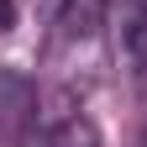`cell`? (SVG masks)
<instances>
[{
    "label": "cell",
    "mask_w": 147,
    "mask_h": 147,
    "mask_svg": "<svg viewBox=\"0 0 147 147\" xmlns=\"http://www.w3.org/2000/svg\"><path fill=\"white\" fill-rule=\"evenodd\" d=\"M116 11V32H121V53L137 74H147V0H110Z\"/></svg>",
    "instance_id": "obj_1"
},
{
    "label": "cell",
    "mask_w": 147,
    "mask_h": 147,
    "mask_svg": "<svg viewBox=\"0 0 147 147\" xmlns=\"http://www.w3.org/2000/svg\"><path fill=\"white\" fill-rule=\"evenodd\" d=\"M42 147H105V142H100V131H95L89 116L68 110V116H58V121L42 131Z\"/></svg>",
    "instance_id": "obj_2"
},
{
    "label": "cell",
    "mask_w": 147,
    "mask_h": 147,
    "mask_svg": "<svg viewBox=\"0 0 147 147\" xmlns=\"http://www.w3.org/2000/svg\"><path fill=\"white\" fill-rule=\"evenodd\" d=\"M16 26V0H0V37Z\"/></svg>",
    "instance_id": "obj_3"
},
{
    "label": "cell",
    "mask_w": 147,
    "mask_h": 147,
    "mask_svg": "<svg viewBox=\"0 0 147 147\" xmlns=\"http://www.w3.org/2000/svg\"><path fill=\"white\" fill-rule=\"evenodd\" d=\"M142 147H147V137H142Z\"/></svg>",
    "instance_id": "obj_4"
}]
</instances>
